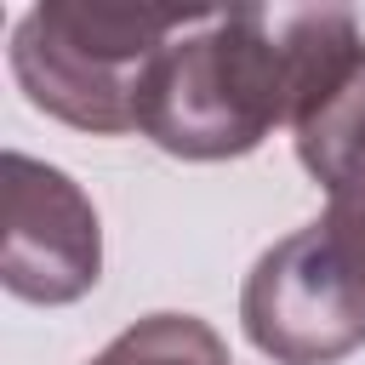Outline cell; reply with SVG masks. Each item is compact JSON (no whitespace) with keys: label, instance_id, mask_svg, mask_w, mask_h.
Masks as SVG:
<instances>
[{"label":"cell","instance_id":"cell-1","mask_svg":"<svg viewBox=\"0 0 365 365\" xmlns=\"http://www.w3.org/2000/svg\"><path fill=\"white\" fill-rule=\"evenodd\" d=\"M365 57L342 6H234L182 29L143 74L137 131L177 160H240L297 125Z\"/></svg>","mask_w":365,"mask_h":365},{"label":"cell","instance_id":"cell-6","mask_svg":"<svg viewBox=\"0 0 365 365\" xmlns=\"http://www.w3.org/2000/svg\"><path fill=\"white\" fill-rule=\"evenodd\" d=\"M86 365H234L228 342L194 314H143Z\"/></svg>","mask_w":365,"mask_h":365},{"label":"cell","instance_id":"cell-4","mask_svg":"<svg viewBox=\"0 0 365 365\" xmlns=\"http://www.w3.org/2000/svg\"><path fill=\"white\" fill-rule=\"evenodd\" d=\"M0 200H6V234H0L6 291L40 308L80 302L103 279V228L86 188L57 165L6 148Z\"/></svg>","mask_w":365,"mask_h":365},{"label":"cell","instance_id":"cell-3","mask_svg":"<svg viewBox=\"0 0 365 365\" xmlns=\"http://www.w3.org/2000/svg\"><path fill=\"white\" fill-rule=\"evenodd\" d=\"M240 325L274 365H336L365 348V257L331 217L274 240L245 285Z\"/></svg>","mask_w":365,"mask_h":365},{"label":"cell","instance_id":"cell-5","mask_svg":"<svg viewBox=\"0 0 365 365\" xmlns=\"http://www.w3.org/2000/svg\"><path fill=\"white\" fill-rule=\"evenodd\" d=\"M291 143L325 200H365V57L291 125Z\"/></svg>","mask_w":365,"mask_h":365},{"label":"cell","instance_id":"cell-2","mask_svg":"<svg viewBox=\"0 0 365 365\" xmlns=\"http://www.w3.org/2000/svg\"><path fill=\"white\" fill-rule=\"evenodd\" d=\"M205 11L182 6H114V0H40L11 29V74L23 97L97 137L137 131V97L148 63L194 29Z\"/></svg>","mask_w":365,"mask_h":365}]
</instances>
